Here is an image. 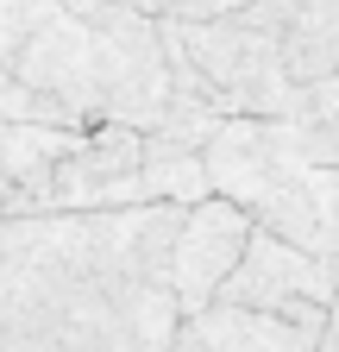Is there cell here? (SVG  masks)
I'll return each instance as SVG.
<instances>
[{"label":"cell","instance_id":"obj_1","mask_svg":"<svg viewBox=\"0 0 339 352\" xmlns=\"http://www.w3.org/2000/svg\"><path fill=\"white\" fill-rule=\"evenodd\" d=\"M183 208L0 214V352H170Z\"/></svg>","mask_w":339,"mask_h":352},{"label":"cell","instance_id":"obj_2","mask_svg":"<svg viewBox=\"0 0 339 352\" xmlns=\"http://www.w3.org/2000/svg\"><path fill=\"white\" fill-rule=\"evenodd\" d=\"M0 69L82 126L145 132L170 101L157 19L113 0H0Z\"/></svg>","mask_w":339,"mask_h":352},{"label":"cell","instance_id":"obj_3","mask_svg":"<svg viewBox=\"0 0 339 352\" xmlns=\"http://www.w3.org/2000/svg\"><path fill=\"white\" fill-rule=\"evenodd\" d=\"M339 289V258H314L302 245H289L264 227H251L233 277L214 289V302L226 308H258V315H283L295 327H314L327 321V302Z\"/></svg>","mask_w":339,"mask_h":352},{"label":"cell","instance_id":"obj_4","mask_svg":"<svg viewBox=\"0 0 339 352\" xmlns=\"http://www.w3.org/2000/svg\"><path fill=\"white\" fill-rule=\"evenodd\" d=\"M82 208H139V132L132 126H89L82 145L51 170L38 214H82Z\"/></svg>","mask_w":339,"mask_h":352},{"label":"cell","instance_id":"obj_5","mask_svg":"<svg viewBox=\"0 0 339 352\" xmlns=\"http://www.w3.org/2000/svg\"><path fill=\"white\" fill-rule=\"evenodd\" d=\"M245 239H251V220L233 201L207 195V201L183 208V227L170 239V296H176V315H201L214 302V289L233 277Z\"/></svg>","mask_w":339,"mask_h":352},{"label":"cell","instance_id":"obj_6","mask_svg":"<svg viewBox=\"0 0 339 352\" xmlns=\"http://www.w3.org/2000/svg\"><path fill=\"white\" fill-rule=\"evenodd\" d=\"M283 76L295 88V120L339 126V0H308L277 32Z\"/></svg>","mask_w":339,"mask_h":352},{"label":"cell","instance_id":"obj_7","mask_svg":"<svg viewBox=\"0 0 339 352\" xmlns=\"http://www.w3.org/2000/svg\"><path fill=\"white\" fill-rule=\"evenodd\" d=\"M89 126H32V120H0V170L7 183L25 195V214H38V195H45L51 170L82 145Z\"/></svg>","mask_w":339,"mask_h":352},{"label":"cell","instance_id":"obj_8","mask_svg":"<svg viewBox=\"0 0 339 352\" xmlns=\"http://www.w3.org/2000/svg\"><path fill=\"white\" fill-rule=\"evenodd\" d=\"M207 170L201 151H176V145H157L139 132V201H163V208H195L207 201Z\"/></svg>","mask_w":339,"mask_h":352},{"label":"cell","instance_id":"obj_9","mask_svg":"<svg viewBox=\"0 0 339 352\" xmlns=\"http://www.w3.org/2000/svg\"><path fill=\"white\" fill-rule=\"evenodd\" d=\"M239 7H251V0H157V19H220Z\"/></svg>","mask_w":339,"mask_h":352},{"label":"cell","instance_id":"obj_10","mask_svg":"<svg viewBox=\"0 0 339 352\" xmlns=\"http://www.w3.org/2000/svg\"><path fill=\"white\" fill-rule=\"evenodd\" d=\"M314 352H339V289H333V302H327V321H320Z\"/></svg>","mask_w":339,"mask_h":352},{"label":"cell","instance_id":"obj_11","mask_svg":"<svg viewBox=\"0 0 339 352\" xmlns=\"http://www.w3.org/2000/svg\"><path fill=\"white\" fill-rule=\"evenodd\" d=\"M0 214H25V195L7 183V170H0Z\"/></svg>","mask_w":339,"mask_h":352},{"label":"cell","instance_id":"obj_12","mask_svg":"<svg viewBox=\"0 0 339 352\" xmlns=\"http://www.w3.org/2000/svg\"><path fill=\"white\" fill-rule=\"evenodd\" d=\"M113 7H126V13H145V19H157V0H113Z\"/></svg>","mask_w":339,"mask_h":352},{"label":"cell","instance_id":"obj_13","mask_svg":"<svg viewBox=\"0 0 339 352\" xmlns=\"http://www.w3.org/2000/svg\"><path fill=\"white\" fill-rule=\"evenodd\" d=\"M264 7H270V13H277V19H289V13H295V7H308V0H264Z\"/></svg>","mask_w":339,"mask_h":352}]
</instances>
